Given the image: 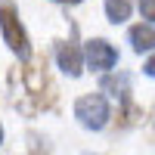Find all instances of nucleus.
I'll use <instances>...</instances> for the list:
<instances>
[{"label": "nucleus", "instance_id": "obj_1", "mask_svg": "<svg viewBox=\"0 0 155 155\" xmlns=\"http://www.w3.org/2000/svg\"><path fill=\"white\" fill-rule=\"evenodd\" d=\"M0 34H3V44L12 50V56H19L22 62L31 59V37L25 31L12 0H0Z\"/></svg>", "mask_w": 155, "mask_h": 155}, {"label": "nucleus", "instance_id": "obj_2", "mask_svg": "<svg viewBox=\"0 0 155 155\" xmlns=\"http://www.w3.org/2000/svg\"><path fill=\"white\" fill-rule=\"evenodd\" d=\"M74 118H78L81 127H87V130H102V127L109 124V118H112L109 99L102 93H84V96H78Z\"/></svg>", "mask_w": 155, "mask_h": 155}, {"label": "nucleus", "instance_id": "obj_3", "mask_svg": "<svg viewBox=\"0 0 155 155\" xmlns=\"http://www.w3.org/2000/svg\"><path fill=\"white\" fill-rule=\"evenodd\" d=\"M84 53V65H90L93 71H109L118 65V50H115L106 37H93L87 41V47L81 50Z\"/></svg>", "mask_w": 155, "mask_h": 155}, {"label": "nucleus", "instance_id": "obj_4", "mask_svg": "<svg viewBox=\"0 0 155 155\" xmlns=\"http://www.w3.org/2000/svg\"><path fill=\"white\" fill-rule=\"evenodd\" d=\"M56 65L62 68V74L81 78V71H84V53H81V47H78L74 41L56 44Z\"/></svg>", "mask_w": 155, "mask_h": 155}, {"label": "nucleus", "instance_id": "obj_5", "mask_svg": "<svg viewBox=\"0 0 155 155\" xmlns=\"http://www.w3.org/2000/svg\"><path fill=\"white\" fill-rule=\"evenodd\" d=\"M99 90L109 93L112 99H118V102H130V74L127 71H112L99 81Z\"/></svg>", "mask_w": 155, "mask_h": 155}, {"label": "nucleus", "instance_id": "obj_6", "mask_svg": "<svg viewBox=\"0 0 155 155\" xmlns=\"http://www.w3.org/2000/svg\"><path fill=\"white\" fill-rule=\"evenodd\" d=\"M130 47H134V53H152V47H155V28H152V22H140L130 28Z\"/></svg>", "mask_w": 155, "mask_h": 155}, {"label": "nucleus", "instance_id": "obj_7", "mask_svg": "<svg viewBox=\"0 0 155 155\" xmlns=\"http://www.w3.org/2000/svg\"><path fill=\"white\" fill-rule=\"evenodd\" d=\"M130 0H106V19L112 22V25H121V22H127L130 19Z\"/></svg>", "mask_w": 155, "mask_h": 155}, {"label": "nucleus", "instance_id": "obj_8", "mask_svg": "<svg viewBox=\"0 0 155 155\" xmlns=\"http://www.w3.org/2000/svg\"><path fill=\"white\" fill-rule=\"evenodd\" d=\"M140 12H143L146 22H152L155 19V0H140Z\"/></svg>", "mask_w": 155, "mask_h": 155}, {"label": "nucleus", "instance_id": "obj_9", "mask_svg": "<svg viewBox=\"0 0 155 155\" xmlns=\"http://www.w3.org/2000/svg\"><path fill=\"white\" fill-rule=\"evenodd\" d=\"M143 71H146V78H152V74H155V62H152V56L146 59V65H143Z\"/></svg>", "mask_w": 155, "mask_h": 155}, {"label": "nucleus", "instance_id": "obj_10", "mask_svg": "<svg viewBox=\"0 0 155 155\" xmlns=\"http://www.w3.org/2000/svg\"><path fill=\"white\" fill-rule=\"evenodd\" d=\"M56 3H71L74 6V3H81V0H56Z\"/></svg>", "mask_w": 155, "mask_h": 155}, {"label": "nucleus", "instance_id": "obj_11", "mask_svg": "<svg viewBox=\"0 0 155 155\" xmlns=\"http://www.w3.org/2000/svg\"><path fill=\"white\" fill-rule=\"evenodd\" d=\"M0 146H3V124H0Z\"/></svg>", "mask_w": 155, "mask_h": 155}]
</instances>
